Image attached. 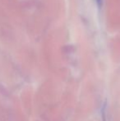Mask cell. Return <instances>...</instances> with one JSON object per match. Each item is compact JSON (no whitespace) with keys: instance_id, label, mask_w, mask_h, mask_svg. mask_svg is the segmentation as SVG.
Returning a JSON list of instances; mask_svg holds the SVG:
<instances>
[{"instance_id":"obj_1","label":"cell","mask_w":120,"mask_h":121,"mask_svg":"<svg viewBox=\"0 0 120 121\" xmlns=\"http://www.w3.org/2000/svg\"><path fill=\"white\" fill-rule=\"evenodd\" d=\"M95 1H96V3H97L98 7L100 8L101 5H102V0H95Z\"/></svg>"}]
</instances>
